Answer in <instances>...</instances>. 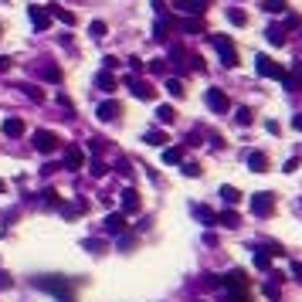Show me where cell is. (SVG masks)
<instances>
[{
  "label": "cell",
  "instance_id": "e0dca14e",
  "mask_svg": "<svg viewBox=\"0 0 302 302\" xmlns=\"http://www.w3.org/2000/svg\"><path fill=\"white\" fill-rule=\"evenodd\" d=\"M248 167L255 170V173H265V167H269V157H265V153H248Z\"/></svg>",
  "mask_w": 302,
  "mask_h": 302
},
{
  "label": "cell",
  "instance_id": "c3c4849f",
  "mask_svg": "<svg viewBox=\"0 0 302 302\" xmlns=\"http://www.w3.org/2000/svg\"><path fill=\"white\" fill-rule=\"evenodd\" d=\"M4 191H7V183H4V180H0V194H4Z\"/></svg>",
  "mask_w": 302,
  "mask_h": 302
},
{
  "label": "cell",
  "instance_id": "ab89813d",
  "mask_svg": "<svg viewBox=\"0 0 302 302\" xmlns=\"http://www.w3.org/2000/svg\"><path fill=\"white\" fill-rule=\"evenodd\" d=\"M183 173H187V177H201V167H197V163H187Z\"/></svg>",
  "mask_w": 302,
  "mask_h": 302
},
{
  "label": "cell",
  "instance_id": "484cf974",
  "mask_svg": "<svg viewBox=\"0 0 302 302\" xmlns=\"http://www.w3.org/2000/svg\"><path fill=\"white\" fill-rule=\"evenodd\" d=\"M191 211H194V214H197V217H201V221H204V224H214V221H217V217H214V214H211V211H207V207H204V204H194Z\"/></svg>",
  "mask_w": 302,
  "mask_h": 302
},
{
  "label": "cell",
  "instance_id": "603a6c76",
  "mask_svg": "<svg viewBox=\"0 0 302 302\" xmlns=\"http://www.w3.org/2000/svg\"><path fill=\"white\" fill-rule=\"evenodd\" d=\"M143 139H146L149 146H163V143H167V133H160V129H149Z\"/></svg>",
  "mask_w": 302,
  "mask_h": 302
},
{
  "label": "cell",
  "instance_id": "9c48e42d",
  "mask_svg": "<svg viewBox=\"0 0 302 302\" xmlns=\"http://www.w3.org/2000/svg\"><path fill=\"white\" fill-rule=\"evenodd\" d=\"M204 102L211 105L214 112H228V95H224L221 89H207V95H204Z\"/></svg>",
  "mask_w": 302,
  "mask_h": 302
},
{
  "label": "cell",
  "instance_id": "74e56055",
  "mask_svg": "<svg viewBox=\"0 0 302 302\" xmlns=\"http://www.w3.org/2000/svg\"><path fill=\"white\" fill-rule=\"evenodd\" d=\"M89 173H92V177H105V163H99V160H95V163L89 167Z\"/></svg>",
  "mask_w": 302,
  "mask_h": 302
},
{
  "label": "cell",
  "instance_id": "3957f363",
  "mask_svg": "<svg viewBox=\"0 0 302 302\" xmlns=\"http://www.w3.org/2000/svg\"><path fill=\"white\" fill-rule=\"evenodd\" d=\"M58 146H61V139H58L55 133H51V129H37V133H34V149H37V153H55Z\"/></svg>",
  "mask_w": 302,
  "mask_h": 302
},
{
  "label": "cell",
  "instance_id": "7bdbcfd3",
  "mask_svg": "<svg viewBox=\"0 0 302 302\" xmlns=\"http://www.w3.org/2000/svg\"><path fill=\"white\" fill-rule=\"evenodd\" d=\"M112 68H119V58L109 55V58H105V71H112Z\"/></svg>",
  "mask_w": 302,
  "mask_h": 302
},
{
  "label": "cell",
  "instance_id": "7dc6e473",
  "mask_svg": "<svg viewBox=\"0 0 302 302\" xmlns=\"http://www.w3.org/2000/svg\"><path fill=\"white\" fill-rule=\"evenodd\" d=\"M292 126H295V129L302 133V116H295V119H292Z\"/></svg>",
  "mask_w": 302,
  "mask_h": 302
},
{
  "label": "cell",
  "instance_id": "cb8c5ba5",
  "mask_svg": "<svg viewBox=\"0 0 302 302\" xmlns=\"http://www.w3.org/2000/svg\"><path fill=\"white\" fill-rule=\"evenodd\" d=\"M51 14H55V17H58L61 24H68V27L75 24V14H71V11H65V7H51Z\"/></svg>",
  "mask_w": 302,
  "mask_h": 302
},
{
  "label": "cell",
  "instance_id": "7a4b0ae2",
  "mask_svg": "<svg viewBox=\"0 0 302 302\" xmlns=\"http://www.w3.org/2000/svg\"><path fill=\"white\" fill-rule=\"evenodd\" d=\"M211 45L217 48V55H221V61H224L228 68H235V65H238V51H235V45H231V41H228L224 34H214V37H211Z\"/></svg>",
  "mask_w": 302,
  "mask_h": 302
},
{
  "label": "cell",
  "instance_id": "8fae6325",
  "mask_svg": "<svg viewBox=\"0 0 302 302\" xmlns=\"http://www.w3.org/2000/svg\"><path fill=\"white\" fill-rule=\"evenodd\" d=\"M82 163H85L82 146H68V149H65V167H68V170H82Z\"/></svg>",
  "mask_w": 302,
  "mask_h": 302
},
{
  "label": "cell",
  "instance_id": "30bf717a",
  "mask_svg": "<svg viewBox=\"0 0 302 302\" xmlns=\"http://www.w3.org/2000/svg\"><path fill=\"white\" fill-rule=\"evenodd\" d=\"M0 129H4V136H11V139H17V136H24V119H21V116H7Z\"/></svg>",
  "mask_w": 302,
  "mask_h": 302
},
{
  "label": "cell",
  "instance_id": "f546056e",
  "mask_svg": "<svg viewBox=\"0 0 302 302\" xmlns=\"http://www.w3.org/2000/svg\"><path fill=\"white\" fill-rule=\"evenodd\" d=\"M105 31H109V27H105V21H92V24H89V34H92V37H105Z\"/></svg>",
  "mask_w": 302,
  "mask_h": 302
},
{
  "label": "cell",
  "instance_id": "d590c367",
  "mask_svg": "<svg viewBox=\"0 0 302 302\" xmlns=\"http://www.w3.org/2000/svg\"><path fill=\"white\" fill-rule=\"evenodd\" d=\"M235 119H238V126H251V112H248V109H238Z\"/></svg>",
  "mask_w": 302,
  "mask_h": 302
},
{
  "label": "cell",
  "instance_id": "836d02e7",
  "mask_svg": "<svg viewBox=\"0 0 302 302\" xmlns=\"http://www.w3.org/2000/svg\"><path fill=\"white\" fill-rule=\"evenodd\" d=\"M265 11H269V14H282V11H285V0H269Z\"/></svg>",
  "mask_w": 302,
  "mask_h": 302
},
{
  "label": "cell",
  "instance_id": "d6986e66",
  "mask_svg": "<svg viewBox=\"0 0 302 302\" xmlns=\"http://www.w3.org/2000/svg\"><path fill=\"white\" fill-rule=\"evenodd\" d=\"M82 248H85V251H92V255H102V251H105V241H102V238H85V241H82Z\"/></svg>",
  "mask_w": 302,
  "mask_h": 302
},
{
  "label": "cell",
  "instance_id": "5bb4252c",
  "mask_svg": "<svg viewBox=\"0 0 302 302\" xmlns=\"http://www.w3.org/2000/svg\"><path fill=\"white\" fill-rule=\"evenodd\" d=\"M119 112H123V109H119V102H102V105H99V119H102V123H112V119H119Z\"/></svg>",
  "mask_w": 302,
  "mask_h": 302
},
{
  "label": "cell",
  "instance_id": "bcb514c9",
  "mask_svg": "<svg viewBox=\"0 0 302 302\" xmlns=\"http://www.w3.org/2000/svg\"><path fill=\"white\" fill-rule=\"evenodd\" d=\"M11 68V58H0V71H7Z\"/></svg>",
  "mask_w": 302,
  "mask_h": 302
},
{
  "label": "cell",
  "instance_id": "d6a6232c",
  "mask_svg": "<svg viewBox=\"0 0 302 302\" xmlns=\"http://www.w3.org/2000/svg\"><path fill=\"white\" fill-rule=\"evenodd\" d=\"M41 197H45V204H48V207H61V197H58V191H45Z\"/></svg>",
  "mask_w": 302,
  "mask_h": 302
},
{
  "label": "cell",
  "instance_id": "7c38bea8",
  "mask_svg": "<svg viewBox=\"0 0 302 302\" xmlns=\"http://www.w3.org/2000/svg\"><path fill=\"white\" fill-rule=\"evenodd\" d=\"M116 85H119V82H116V75H112V71H105V68H102L99 75H95V89H102V92H116Z\"/></svg>",
  "mask_w": 302,
  "mask_h": 302
},
{
  "label": "cell",
  "instance_id": "681fc988",
  "mask_svg": "<svg viewBox=\"0 0 302 302\" xmlns=\"http://www.w3.org/2000/svg\"><path fill=\"white\" fill-rule=\"evenodd\" d=\"M0 34H4V27H0Z\"/></svg>",
  "mask_w": 302,
  "mask_h": 302
},
{
  "label": "cell",
  "instance_id": "4316f807",
  "mask_svg": "<svg viewBox=\"0 0 302 302\" xmlns=\"http://www.w3.org/2000/svg\"><path fill=\"white\" fill-rule=\"evenodd\" d=\"M41 75H45L48 82H61V68L58 65H41Z\"/></svg>",
  "mask_w": 302,
  "mask_h": 302
},
{
  "label": "cell",
  "instance_id": "f1b7e54d",
  "mask_svg": "<svg viewBox=\"0 0 302 302\" xmlns=\"http://www.w3.org/2000/svg\"><path fill=\"white\" fill-rule=\"evenodd\" d=\"M217 221H221L224 228H238V224H241V221H238V214H235V211H224L221 217H217Z\"/></svg>",
  "mask_w": 302,
  "mask_h": 302
},
{
  "label": "cell",
  "instance_id": "f6af8a7d",
  "mask_svg": "<svg viewBox=\"0 0 302 302\" xmlns=\"http://www.w3.org/2000/svg\"><path fill=\"white\" fill-rule=\"evenodd\" d=\"M292 275H299V279H302V265H299V261H292Z\"/></svg>",
  "mask_w": 302,
  "mask_h": 302
},
{
  "label": "cell",
  "instance_id": "7402d4cb",
  "mask_svg": "<svg viewBox=\"0 0 302 302\" xmlns=\"http://www.w3.org/2000/svg\"><path fill=\"white\" fill-rule=\"evenodd\" d=\"M183 160V149L180 146H170V149H163V163H180Z\"/></svg>",
  "mask_w": 302,
  "mask_h": 302
},
{
  "label": "cell",
  "instance_id": "2e32d148",
  "mask_svg": "<svg viewBox=\"0 0 302 302\" xmlns=\"http://www.w3.org/2000/svg\"><path fill=\"white\" fill-rule=\"evenodd\" d=\"M251 258H255V269H269L272 265V251H265V248H251Z\"/></svg>",
  "mask_w": 302,
  "mask_h": 302
},
{
  "label": "cell",
  "instance_id": "e575fe53",
  "mask_svg": "<svg viewBox=\"0 0 302 302\" xmlns=\"http://www.w3.org/2000/svg\"><path fill=\"white\" fill-rule=\"evenodd\" d=\"M265 295H269V299H282V292H279L275 282H265Z\"/></svg>",
  "mask_w": 302,
  "mask_h": 302
},
{
  "label": "cell",
  "instance_id": "277c9868",
  "mask_svg": "<svg viewBox=\"0 0 302 302\" xmlns=\"http://www.w3.org/2000/svg\"><path fill=\"white\" fill-rule=\"evenodd\" d=\"M255 68H258V75H265V79H279V82H285V68H279L269 55H258V58H255Z\"/></svg>",
  "mask_w": 302,
  "mask_h": 302
},
{
  "label": "cell",
  "instance_id": "5b68a950",
  "mask_svg": "<svg viewBox=\"0 0 302 302\" xmlns=\"http://www.w3.org/2000/svg\"><path fill=\"white\" fill-rule=\"evenodd\" d=\"M272 211H275V197H272L269 191H261V194L251 197V214H255V217H269Z\"/></svg>",
  "mask_w": 302,
  "mask_h": 302
},
{
  "label": "cell",
  "instance_id": "9a60e30c",
  "mask_svg": "<svg viewBox=\"0 0 302 302\" xmlns=\"http://www.w3.org/2000/svg\"><path fill=\"white\" fill-rule=\"evenodd\" d=\"M139 211V194L129 187V191H123V214H136Z\"/></svg>",
  "mask_w": 302,
  "mask_h": 302
},
{
  "label": "cell",
  "instance_id": "ee69618b",
  "mask_svg": "<svg viewBox=\"0 0 302 302\" xmlns=\"http://www.w3.org/2000/svg\"><path fill=\"white\" fill-rule=\"evenodd\" d=\"M89 149L92 153H102V139H89Z\"/></svg>",
  "mask_w": 302,
  "mask_h": 302
},
{
  "label": "cell",
  "instance_id": "52a82bcc",
  "mask_svg": "<svg viewBox=\"0 0 302 302\" xmlns=\"http://www.w3.org/2000/svg\"><path fill=\"white\" fill-rule=\"evenodd\" d=\"M126 85H129V92H133L136 99H153V85H146V82H139L136 79V75H129V79H126Z\"/></svg>",
  "mask_w": 302,
  "mask_h": 302
},
{
  "label": "cell",
  "instance_id": "4fadbf2b",
  "mask_svg": "<svg viewBox=\"0 0 302 302\" xmlns=\"http://www.w3.org/2000/svg\"><path fill=\"white\" fill-rule=\"evenodd\" d=\"M173 7H177L180 14H194V17H201V14H204V4H201V0H177Z\"/></svg>",
  "mask_w": 302,
  "mask_h": 302
},
{
  "label": "cell",
  "instance_id": "d4e9b609",
  "mask_svg": "<svg viewBox=\"0 0 302 302\" xmlns=\"http://www.w3.org/2000/svg\"><path fill=\"white\" fill-rule=\"evenodd\" d=\"M21 92H24L31 102H45V92L37 89V85H21Z\"/></svg>",
  "mask_w": 302,
  "mask_h": 302
},
{
  "label": "cell",
  "instance_id": "f35d334b",
  "mask_svg": "<svg viewBox=\"0 0 302 302\" xmlns=\"http://www.w3.org/2000/svg\"><path fill=\"white\" fill-rule=\"evenodd\" d=\"M224 302H248V295H245V292H228V299H224Z\"/></svg>",
  "mask_w": 302,
  "mask_h": 302
},
{
  "label": "cell",
  "instance_id": "83f0119b",
  "mask_svg": "<svg viewBox=\"0 0 302 302\" xmlns=\"http://www.w3.org/2000/svg\"><path fill=\"white\" fill-rule=\"evenodd\" d=\"M228 21H231V24H238V27H241V24H245L248 17H245V11H238V7H228Z\"/></svg>",
  "mask_w": 302,
  "mask_h": 302
},
{
  "label": "cell",
  "instance_id": "1f68e13d",
  "mask_svg": "<svg viewBox=\"0 0 302 302\" xmlns=\"http://www.w3.org/2000/svg\"><path fill=\"white\" fill-rule=\"evenodd\" d=\"M265 34H269V41H272V45H282V41H285V31H282V27H269Z\"/></svg>",
  "mask_w": 302,
  "mask_h": 302
},
{
  "label": "cell",
  "instance_id": "8992f818",
  "mask_svg": "<svg viewBox=\"0 0 302 302\" xmlns=\"http://www.w3.org/2000/svg\"><path fill=\"white\" fill-rule=\"evenodd\" d=\"M27 17H31V24H34V31H37V34L51 27V14H48L45 7H27Z\"/></svg>",
  "mask_w": 302,
  "mask_h": 302
},
{
  "label": "cell",
  "instance_id": "b9f144b4",
  "mask_svg": "<svg viewBox=\"0 0 302 302\" xmlns=\"http://www.w3.org/2000/svg\"><path fill=\"white\" fill-rule=\"evenodd\" d=\"M116 167H119V173H126V177H129V173H133V170H129V160H119V163H116Z\"/></svg>",
  "mask_w": 302,
  "mask_h": 302
},
{
  "label": "cell",
  "instance_id": "44dd1931",
  "mask_svg": "<svg viewBox=\"0 0 302 302\" xmlns=\"http://www.w3.org/2000/svg\"><path fill=\"white\" fill-rule=\"evenodd\" d=\"M157 119H160L163 126H170L173 119H177V112H173V105H160V109H157Z\"/></svg>",
  "mask_w": 302,
  "mask_h": 302
},
{
  "label": "cell",
  "instance_id": "ac0fdd59",
  "mask_svg": "<svg viewBox=\"0 0 302 302\" xmlns=\"http://www.w3.org/2000/svg\"><path fill=\"white\" fill-rule=\"evenodd\" d=\"M85 211H89V204H85V201H79V204H61V214H65V217H82Z\"/></svg>",
  "mask_w": 302,
  "mask_h": 302
},
{
  "label": "cell",
  "instance_id": "ba28073f",
  "mask_svg": "<svg viewBox=\"0 0 302 302\" xmlns=\"http://www.w3.org/2000/svg\"><path fill=\"white\" fill-rule=\"evenodd\" d=\"M102 231H105V235H123L126 231V214H109V217L102 221Z\"/></svg>",
  "mask_w": 302,
  "mask_h": 302
},
{
  "label": "cell",
  "instance_id": "6da1fadb",
  "mask_svg": "<svg viewBox=\"0 0 302 302\" xmlns=\"http://www.w3.org/2000/svg\"><path fill=\"white\" fill-rule=\"evenodd\" d=\"M34 285L41 292H51V295H58L61 302H71V285H68L61 275H37L34 279Z\"/></svg>",
  "mask_w": 302,
  "mask_h": 302
},
{
  "label": "cell",
  "instance_id": "ffe728a7",
  "mask_svg": "<svg viewBox=\"0 0 302 302\" xmlns=\"http://www.w3.org/2000/svg\"><path fill=\"white\" fill-rule=\"evenodd\" d=\"M221 201L228 204V207H235V204L241 201V194H238L235 187H228V183H224V187H221Z\"/></svg>",
  "mask_w": 302,
  "mask_h": 302
},
{
  "label": "cell",
  "instance_id": "4dcf8cb0",
  "mask_svg": "<svg viewBox=\"0 0 302 302\" xmlns=\"http://www.w3.org/2000/svg\"><path fill=\"white\" fill-rule=\"evenodd\" d=\"M167 92L173 95V99H180V95H183V82H180V79H170V82H167Z\"/></svg>",
  "mask_w": 302,
  "mask_h": 302
},
{
  "label": "cell",
  "instance_id": "8d00e7d4",
  "mask_svg": "<svg viewBox=\"0 0 302 302\" xmlns=\"http://www.w3.org/2000/svg\"><path fill=\"white\" fill-rule=\"evenodd\" d=\"M133 241H136V238H133V235H126V231L119 235V248H123V251H129V248H133Z\"/></svg>",
  "mask_w": 302,
  "mask_h": 302
},
{
  "label": "cell",
  "instance_id": "60d3db41",
  "mask_svg": "<svg viewBox=\"0 0 302 302\" xmlns=\"http://www.w3.org/2000/svg\"><path fill=\"white\" fill-rule=\"evenodd\" d=\"M11 285H14V279L7 275V272H0V289H11Z\"/></svg>",
  "mask_w": 302,
  "mask_h": 302
}]
</instances>
